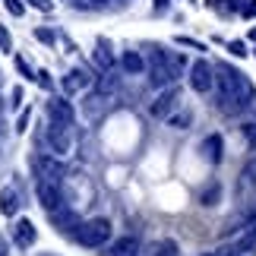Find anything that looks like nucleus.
<instances>
[{"mask_svg":"<svg viewBox=\"0 0 256 256\" xmlns=\"http://www.w3.org/2000/svg\"><path fill=\"white\" fill-rule=\"evenodd\" d=\"M48 117H51L54 124H73V108L66 98H54V102H48Z\"/></svg>","mask_w":256,"mask_h":256,"instance_id":"nucleus-11","label":"nucleus"},{"mask_svg":"<svg viewBox=\"0 0 256 256\" xmlns=\"http://www.w3.org/2000/svg\"><path fill=\"white\" fill-rule=\"evenodd\" d=\"M238 190H240V196H247V200L256 196V164H250V168L240 174V186H238Z\"/></svg>","mask_w":256,"mask_h":256,"instance_id":"nucleus-19","label":"nucleus"},{"mask_svg":"<svg viewBox=\"0 0 256 256\" xmlns=\"http://www.w3.org/2000/svg\"><path fill=\"white\" fill-rule=\"evenodd\" d=\"M247 4H250V0H231V10H240V13H244V10H247Z\"/></svg>","mask_w":256,"mask_h":256,"instance_id":"nucleus-33","label":"nucleus"},{"mask_svg":"<svg viewBox=\"0 0 256 256\" xmlns=\"http://www.w3.org/2000/svg\"><path fill=\"white\" fill-rule=\"evenodd\" d=\"M250 102H253V86L247 76L234 70L231 64L215 66V108L228 117H238Z\"/></svg>","mask_w":256,"mask_h":256,"instance_id":"nucleus-1","label":"nucleus"},{"mask_svg":"<svg viewBox=\"0 0 256 256\" xmlns=\"http://www.w3.org/2000/svg\"><path fill=\"white\" fill-rule=\"evenodd\" d=\"M88 86H92V73H88L86 66H76V70H70V73L60 80L64 95H80V92H86Z\"/></svg>","mask_w":256,"mask_h":256,"instance_id":"nucleus-8","label":"nucleus"},{"mask_svg":"<svg viewBox=\"0 0 256 256\" xmlns=\"http://www.w3.org/2000/svg\"><path fill=\"white\" fill-rule=\"evenodd\" d=\"M28 4H32V6H38L42 13H51V10H54V4H51V0H28Z\"/></svg>","mask_w":256,"mask_h":256,"instance_id":"nucleus-31","label":"nucleus"},{"mask_svg":"<svg viewBox=\"0 0 256 256\" xmlns=\"http://www.w3.org/2000/svg\"><path fill=\"white\" fill-rule=\"evenodd\" d=\"M10 95H13V102H10L13 108H19V104H22V88H13V92H10Z\"/></svg>","mask_w":256,"mask_h":256,"instance_id":"nucleus-32","label":"nucleus"},{"mask_svg":"<svg viewBox=\"0 0 256 256\" xmlns=\"http://www.w3.org/2000/svg\"><path fill=\"white\" fill-rule=\"evenodd\" d=\"M26 124H28V114L22 111V114H19V126H16V130H26Z\"/></svg>","mask_w":256,"mask_h":256,"instance_id":"nucleus-35","label":"nucleus"},{"mask_svg":"<svg viewBox=\"0 0 256 256\" xmlns=\"http://www.w3.org/2000/svg\"><path fill=\"white\" fill-rule=\"evenodd\" d=\"M155 10H168V0H155Z\"/></svg>","mask_w":256,"mask_h":256,"instance_id":"nucleus-36","label":"nucleus"},{"mask_svg":"<svg viewBox=\"0 0 256 256\" xmlns=\"http://www.w3.org/2000/svg\"><path fill=\"white\" fill-rule=\"evenodd\" d=\"M186 80H190L193 92L206 95V92L215 88V66L209 60H196V64H190V76H186Z\"/></svg>","mask_w":256,"mask_h":256,"instance_id":"nucleus-5","label":"nucleus"},{"mask_svg":"<svg viewBox=\"0 0 256 256\" xmlns=\"http://www.w3.org/2000/svg\"><path fill=\"white\" fill-rule=\"evenodd\" d=\"M76 240H80L82 247H104V244L111 240V222H108V218L86 222L80 228V234H76Z\"/></svg>","mask_w":256,"mask_h":256,"instance_id":"nucleus-4","label":"nucleus"},{"mask_svg":"<svg viewBox=\"0 0 256 256\" xmlns=\"http://www.w3.org/2000/svg\"><path fill=\"white\" fill-rule=\"evenodd\" d=\"M95 86H98V95H111V92H117V88H120V80H117L111 70H104L102 76H98Z\"/></svg>","mask_w":256,"mask_h":256,"instance_id":"nucleus-20","label":"nucleus"},{"mask_svg":"<svg viewBox=\"0 0 256 256\" xmlns=\"http://www.w3.org/2000/svg\"><path fill=\"white\" fill-rule=\"evenodd\" d=\"M38 168H42V180H51V184H60L64 180L60 158H42V162H38Z\"/></svg>","mask_w":256,"mask_h":256,"instance_id":"nucleus-15","label":"nucleus"},{"mask_svg":"<svg viewBox=\"0 0 256 256\" xmlns=\"http://www.w3.org/2000/svg\"><path fill=\"white\" fill-rule=\"evenodd\" d=\"M177 44H184V48H193V51H206L202 42H196V38H186V35H177Z\"/></svg>","mask_w":256,"mask_h":256,"instance_id":"nucleus-26","label":"nucleus"},{"mask_svg":"<svg viewBox=\"0 0 256 256\" xmlns=\"http://www.w3.org/2000/svg\"><path fill=\"white\" fill-rule=\"evenodd\" d=\"M228 51L234 57H247V44H244V42H228Z\"/></svg>","mask_w":256,"mask_h":256,"instance_id":"nucleus-29","label":"nucleus"},{"mask_svg":"<svg viewBox=\"0 0 256 256\" xmlns=\"http://www.w3.org/2000/svg\"><path fill=\"white\" fill-rule=\"evenodd\" d=\"M38 200L48 212L64 206V193H60V184H51V180H38Z\"/></svg>","mask_w":256,"mask_h":256,"instance_id":"nucleus-10","label":"nucleus"},{"mask_svg":"<svg viewBox=\"0 0 256 256\" xmlns=\"http://www.w3.org/2000/svg\"><path fill=\"white\" fill-rule=\"evenodd\" d=\"M190 120H193L190 111H174V114L168 117V126H174V130H186V126H190Z\"/></svg>","mask_w":256,"mask_h":256,"instance_id":"nucleus-22","label":"nucleus"},{"mask_svg":"<svg viewBox=\"0 0 256 256\" xmlns=\"http://www.w3.org/2000/svg\"><path fill=\"white\" fill-rule=\"evenodd\" d=\"M206 4H209V6H222V0H206Z\"/></svg>","mask_w":256,"mask_h":256,"instance_id":"nucleus-39","label":"nucleus"},{"mask_svg":"<svg viewBox=\"0 0 256 256\" xmlns=\"http://www.w3.org/2000/svg\"><path fill=\"white\" fill-rule=\"evenodd\" d=\"M88 4H92V6H104L108 0H88Z\"/></svg>","mask_w":256,"mask_h":256,"instance_id":"nucleus-38","label":"nucleus"},{"mask_svg":"<svg viewBox=\"0 0 256 256\" xmlns=\"http://www.w3.org/2000/svg\"><path fill=\"white\" fill-rule=\"evenodd\" d=\"M16 66H19V73H22L26 80H32V82H35V70H32V66H28V64L22 60V57H16Z\"/></svg>","mask_w":256,"mask_h":256,"instance_id":"nucleus-28","label":"nucleus"},{"mask_svg":"<svg viewBox=\"0 0 256 256\" xmlns=\"http://www.w3.org/2000/svg\"><path fill=\"white\" fill-rule=\"evenodd\" d=\"M140 256H177V244L174 240H155L146 250H140Z\"/></svg>","mask_w":256,"mask_h":256,"instance_id":"nucleus-16","label":"nucleus"},{"mask_svg":"<svg viewBox=\"0 0 256 256\" xmlns=\"http://www.w3.org/2000/svg\"><path fill=\"white\" fill-rule=\"evenodd\" d=\"M140 250H142V240L136 234H124V238L108 244V250L102 256H140Z\"/></svg>","mask_w":256,"mask_h":256,"instance_id":"nucleus-9","label":"nucleus"},{"mask_svg":"<svg viewBox=\"0 0 256 256\" xmlns=\"http://www.w3.org/2000/svg\"><path fill=\"white\" fill-rule=\"evenodd\" d=\"M218 200H222V184H209V186L202 190V196H200L202 206H215Z\"/></svg>","mask_w":256,"mask_h":256,"instance_id":"nucleus-21","label":"nucleus"},{"mask_svg":"<svg viewBox=\"0 0 256 256\" xmlns=\"http://www.w3.org/2000/svg\"><path fill=\"white\" fill-rule=\"evenodd\" d=\"M0 51H13V35L6 32V26H0Z\"/></svg>","mask_w":256,"mask_h":256,"instance_id":"nucleus-24","label":"nucleus"},{"mask_svg":"<svg viewBox=\"0 0 256 256\" xmlns=\"http://www.w3.org/2000/svg\"><path fill=\"white\" fill-rule=\"evenodd\" d=\"M244 16H256V0H250L247 10H244Z\"/></svg>","mask_w":256,"mask_h":256,"instance_id":"nucleus-34","label":"nucleus"},{"mask_svg":"<svg viewBox=\"0 0 256 256\" xmlns=\"http://www.w3.org/2000/svg\"><path fill=\"white\" fill-rule=\"evenodd\" d=\"M13 240L19 244V247H32V244H35V224L28 218H19L13 224Z\"/></svg>","mask_w":256,"mask_h":256,"instance_id":"nucleus-13","label":"nucleus"},{"mask_svg":"<svg viewBox=\"0 0 256 256\" xmlns=\"http://www.w3.org/2000/svg\"><path fill=\"white\" fill-rule=\"evenodd\" d=\"M222 152H224V142H222L218 133H212V136H206V140H202V158L209 162V164H218L222 162Z\"/></svg>","mask_w":256,"mask_h":256,"instance_id":"nucleus-12","label":"nucleus"},{"mask_svg":"<svg viewBox=\"0 0 256 256\" xmlns=\"http://www.w3.org/2000/svg\"><path fill=\"white\" fill-rule=\"evenodd\" d=\"M0 256H6V240L0 238Z\"/></svg>","mask_w":256,"mask_h":256,"instance_id":"nucleus-37","label":"nucleus"},{"mask_svg":"<svg viewBox=\"0 0 256 256\" xmlns=\"http://www.w3.org/2000/svg\"><path fill=\"white\" fill-rule=\"evenodd\" d=\"M4 6L10 10L13 16H22L26 13V6H22V0H4Z\"/></svg>","mask_w":256,"mask_h":256,"instance_id":"nucleus-27","label":"nucleus"},{"mask_svg":"<svg viewBox=\"0 0 256 256\" xmlns=\"http://www.w3.org/2000/svg\"><path fill=\"white\" fill-rule=\"evenodd\" d=\"M253 54H256V51H253Z\"/></svg>","mask_w":256,"mask_h":256,"instance_id":"nucleus-42","label":"nucleus"},{"mask_svg":"<svg viewBox=\"0 0 256 256\" xmlns=\"http://www.w3.org/2000/svg\"><path fill=\"white\" fill-rule=\"evenodd\" d=\"M35 35H38V38H42V42H44V44H54V38H57V35L51 32V28H38V32H35Z\"/></svg>","mask_w":256,"mask_h":256,"instance_id":"nucleus-30","label":"nucleus"},{"mask_svg":"<svg viewBox=\"0 0 256 256\" xmlns=\"http://www.w3.org/2000/svg\"><path fill=\"white\" fill-rule=\"evenodd\" d=\"M35 82L42 86V88H48V92L54 88V82H51V73H48V70H38V73H35Z\"/></svg>","mask_w":256,"mask_h":256,"instance_id":"nucleus-25","label":"nucleus"},{"mask_svg":"<svg viewBox=\"0 0 256 256\" xmlns=\"http://www.w3.org/2000/svg\"><path fill=\"white\" fill-rule=\"evenodd\" d=\"M177 102H180V92H177V88L171 86V88H164V92L149 104V114H152V117H158V120H168V117L177 111Z\"/></svg>","mask_w":256,"mask_h":256,"instance_id":"nucleus-7","label":"nucleus"},{"mask_svg":"<svg viewBox=\"0 0 256 256\" xmlns=\"http://www.w3.org/2000/svg\"><path fill=\"white\" fill-rule=\"evenodd\" d=\"M250 38H253V42H256V28H253V32H250Z\"/></svg>","mask_w":256,"mask_h":256,"instance_id":"nucleus-41","label":"nucleus"},{"mask_svg":"<svg viewBox=\"0 0 256 256\" xmlns=\"http://www.w3.org/2000/svg\"><path fill=\"white\" fill-rule=\"evenodd\" d=\"M95 64L102 66V70H111V66H114V54H111V44H108L104 38H98V44H95Z\"/></svg>","mask_w":256,"mask_h":256,"instance_id":"nucleus-17","label":"nucleus"},{"mask_svg":"<svg viewBox=\"0 0 256 256\" xmlns=\"http://www.w3.org/2000/svg\"><path fill=\"white\" fill-rule=\"evenodd\" d=\"M48 218H51V224H54L57 234H73V238H76V234H80V228H82L80 218L73 215V209H66V206H57V209H51V212H48Z\"/></svg>","mask_w":256,"mask_h":256,"instance_id":"nucleus-6","label":"nucleus"},{"mask_svg":"<svg viewBox=\"0 0 256 256\" xmlns=\"http://www.w3.org/2000/svg\"><path fill=\"white\" fill-rule=\"evenodd\" d=\"M202 256H222V253H218V250H215V253H202Z\"/></svg>","mask_w":256,"mask_h":256,"instance_id":"nucleus-40","label":"nucleus"},{"mask_svg":"<svg viewBox=\"0 0 256 256\" xmlns=\"http://www.w3.org/2000/svg\"><path fill=\"white\" fill-rule=\"evenodd\" d=\"M120 66H124L126 76H140V73L146 70V60H142L140 51H124V54H120Z\"/></svg>","mask_w":256,"mask_h":256,"instance_id":"nucleus-14","label":"nucleus"},{"mask_svg":"<svg viewBox=\"0 0 256 256\" xmlns=\"http://www.w3.org/2000/svg\"><path fill=\"white\" fill-rule=\"evenodd\" d=\"M0 212H4L6 218H13V215L19 212V193L16 190H4V193H0Z\"/></svg>","mask_w":256,"mask_h":256,"instance_id":"nucleus-18","label":"nucleus"},{"mask_svg":"<svg viewBox=\"0 0 256 256\" xmlns=\"http://www.w3.org/2000/svg\"><path fill=\"white\" fill-rule=\"evenodd\" d=\"M48 146H51V152L57 158H64V155L73 152L76 146V136H73V124H48Z\"/></svg>","mask_w":256,"mask_h":256,"instance_id":"nucleus-3","label":"nucleus"},{"mask_svg":"<svg viewBox=\"0 0 256 256\" xmlns=\"http://www.w3.org/2000/svg\"><path fill=\"white\" fill-rule=\"evenodd\" d=\"M240 133H244V140H247L250 149H256V120H247L240 126Z\"/></svg>","mask_w":256,"mask_h":256,"instance_id":"nucleus-23","label":"nucleus"},{"mask_svg":"<svg viewBox=\"0 0 256 256\" xmlns=\"http://www.w3.org/2000/svg\"><path fill=\"white\" fill-rule=\"evenodd\" d=\"M177 73H180V60H174V57H168L164 51H158V48H152V54H149V80L152 86H171L177 80Z\"/></svg>","mask_w":256,"mask_h":256,"instance_id":"nucleus-2","label":"nucleus"}]
</instances>
